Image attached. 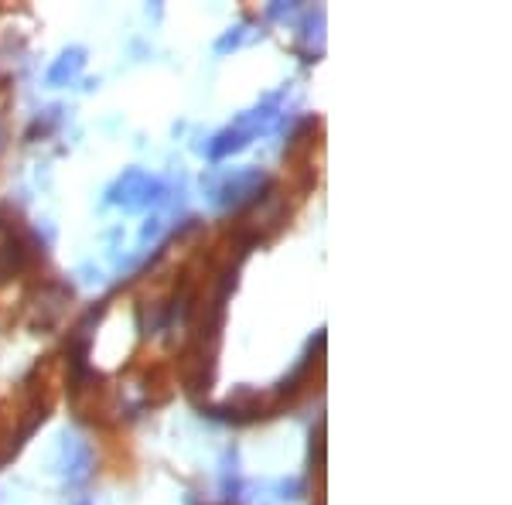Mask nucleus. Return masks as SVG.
Here are the masks:
<instances>
[{
	"label": "nucleus",
	"instance_id": "obj_8",
	"mask_svg": "<svg viewBox=\"0 0 512 505\" xmlns=\"http://www.w3.org/2000/svg\"><path fill=\"white\" fill-rule=\"evenodd\" d=\"M79 505H89V502H79Z\"/></svg>",
	"mask_w": 512,
	"mask_h": 505
},
{
	"label": "nucleus",
	"instance_id": "obj_3",
	"mask_svg": "<svg viewBox=\"0 0 512 505\" xmlns=\"http://www.w3.org/2000/svg\"><path fill=\"white\" fill-rule=\"evenodd\" d=\"M72 301V291L62 284H45L28 297V321L35 328H52L65 314V304Z\"/></svg>",
	"mask_w": 512,
	"mask_h": 505
},
{
	"label": "nucleus",
	"instance_id": "obj_6",
	"mask_svg": "<svg viewBox=\"0 0 512 505\" xmlns=\"http://www.w3.org/2000/svg\"><path fill=\"white\" fill-rule=\"evenodd\" d=\"M250 137H253V127H250V123H243V127L222 130V134L209 144V157H216V161H219V157H226V154H233V151H239V147L250 144Z\"/></svg>",
	"mask_w": 512,
	"mask_h": 505
},
{
	"label": "nucleus",
	"instance_id": "obj_1",
	"mask_svg": "<svg viewBox=\"0 0 512 505\" xmlns=\"http://www.w3.org/2000/svg\"><path fill=\"white\" fill-rule=\"evenodd\" d=\"M267 185H270V178L263 175L260 168H239V171H233V175L216 181V188H212V202L222 205V209H243V205H253Z\"/></svg>",
	"mask_w": 512,
	"mask_h": 505
},
{
	"label": "nucleus",
	"instance_id": "obj_4",
	"mask_svg": "<svg viewBox=\"0 0 512 505\" xmlns=\"http://www.w3.org/2000/svg\"><path fill=\"white\" fill-rule=\"evenodd\" d=\"M59 471L62 478L69 485H79L86 482L89 475H93V451H89V444L82 441V437H62L59 444Z\"/></svg>",
	"mask_w": 512,
	"mask_h": 505
},
{
	"label": "nucleus",
	"instance_id": "obj_5",
	"mask_svg": "<svg viewBox=\"0 0 512 505\" xmlns=\"http://www.w3.org/2000/svg\"><path fill=\"white\" fill-rule=\"evenodd\" d=\"M82 65H86V52H82V48H65L59 59L52 62V69H48V82H52V86H65V82H72L79 76Z\"/></svg>",
	"mask_w": 512,
	"mask_h": 505
},
{
	"label": "nucleus",
	"instance_id": "obj_7",
	"mask_svg": "<svg viewBox=\"0 0 512 505\" xmlns=\"http://www.w3.org/2000/svg\"><path fill=\"white\" fill-rule=\"evenodd\" d=\"M239 41H243V28H236V35H226V38H219V52H229V48H236Z\"/></svg>",
	"mask_w": 512,
	"mask_h": 505
},
{
	"label": "nucleus",
	"instance_id": "obj_2",
	"mask_svg": "<svg viewBox=\"0 0 512 505\" xmlns=\"http://www.w3.org/2000/svg\"><path fill=\"white\" fill-rule=\"evenodd\" d=\"M161 195H164L161 181L140 168H127L117 178V185L110 188V202L123 205V209H144V205L158 202Z\"/></svg>",
	"mask_w": 512,
	"mask_h": 505
}]
</instances>
